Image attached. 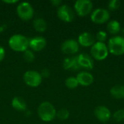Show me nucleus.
<instances>
[{
	"instance_id": "obj_1",
	"label": "nucleus",
	"mask_w": 124,
	"mask_h": 124,
	"mask_svg": "<svg viewBox=\"0 0 124 124\" xmlns=\"http://www.w3.org/2000/svg\"><path fill=\"white\" fill-rule=\"evenodd\" d=\"M108 48L110 54L121 56L124 54V37L123 36H113L108 41Z\"/></svg>"
},
{
	"instance_id": "obj_2",
	"label": "nucleus",
	"mask_w": 124,
	"mask_h": 124,
	"mask_svg": "<svg viewBox=\"0 0 124 124\" xmlns=\"http://www.w3.org/2000/svg\"><path fill=\"white\" fill-rule=\"evenodd\" d=\"M9 47L16 52H25L29 47V39L23 35L15 34L9 39Z\"/></svg>"
},
{
	"instance_id": "obj_3",
	"label": "nucleus",
	"mask_w": 124,
	"mask_h": 124,
	"mask_svg": "<svg viewBox=\"0 0 124 124\" xmlns=\"http://www.w3.org/2000/svg\"><path fill=\"white\" fill-rule=\"evenodd\" d=\"M57 111L53 105L49 102L41 103L38 108V114L39 118L45 122H50L56 117Z\"/></svg>"
},
{
	"instance_id": "obj_4",
	"label": "nucleus",
	"mask_w": 124,
	"mask_h": 124,
	"mask_svg": "<svg viewBox=\"0 0 124 124\" xmlns=\"http://www.w3.org/2000/svg\"><path fill=\"white\" fill-rule=\"evenodd\" d=\"M108 46L105 43L96 41L90 49V55L97 61L105 60L109 55Z\"/></svg>"
},
{
	"instance_id": "obj_5",
	"label": "nucleus",
	"mask_w": 124,
	"mask_h": 124,
	"mask_svg": "<svg viewBox=\"0 0 124 124\" xmlns=\"http://www.w3.org/2000/svg\"><path fill=\"white\" fill-rule=\"evenodd\" d=\"M110 12L105 8H97L94 9L91 15V20L97 25H102L108 23L110 20Z\"/></svg>"
},
{
	"instance_id": "obj_6",
	"label": "nucleus",
	"mask_w": 124,
	"mask_h": 124,
	"mask_svg": "<svg viewBox=\"0 0 124 124\" xmlns=\"http://www.w3.org/2000/svg\"><path fill=\"white\" fill-rule=\"evenodd\" d=\"M74 10L80 17L87 16L93 11V3L90 0H77L74 4Z\"/></svg>"
},
{
	"instance_id": "obj_7",
	"label": "nucleus",
	"mask_w": 124,
	"mask_h": 124,
	"mask_svg": "<svg viewBox=\"0 0 124 124\" xmlns=\"http://www.w3.org/2000/svg\"><path fill=\"white\" fill-rule=\"evenodd\" d=\"M23 80L25 83L31 87L39 86L42 81L41 73L35 70H28L24 73Z\"/></svg>"
},
{
	"instance_id": "obj_8",
	"label": "nucleus",
	"mask_w": 124,
	"mask_h": 124,
	"mask_svg": "<svg viewBox=\"0 0 124 124\" xmlns=\"http://www.w3.org/2000/svg\"><path fill=\"white\" fill-rule=\"evenodd\" d=\"M17 14L20 19L23 20H28L33 17L34 10L30 3L22 2L17 7Z\"/></svg>"
},
{
	"instance_id": "obj_9",
	"label": "nucleus",
	"mask_w": 124,
	"mask_h": 124,
	"mask_svg": "<svg viewBox=\"0 0 124 124\" xmlns=\"http://www.w3.org/2000/svg\"><path fill=\"white\" fill-rule=\"evenodd\" d=\"M58 17L66 23H70L74 20L75 11L68 4H62L57 9Z\"/></svg>"
},
{
	"instance_id": "obj_10",
	"label": "nucleus",
	"mask_w": 124,
	"mask_h": 124,
	"mask_svg": "<svg viewBox=\"0 0 124 124\" xmlns=\"http://www.w3.org/2000/svg\"><path fill=\"white\" fill-rule=\"evenodd\" d=\"M61 51L66 54H75L79 51V44L78 41L75 39H67L62 44Z\"/></svg>"
},
{
	"instance_id": "obj_11",
	"label": "nucleus",
	"mask_w": 124,
	"mask_h": 124,
	"mask_svg": "<svg viewBox=\"0 0 124 124\" xmlns=\"http://www.w3.org/2000/svg\"><path fill=\"white\" fill-rule=\"evenodd\" d=\"M77 60L81 68L92 70L94 67V61L92 56L87 53H81L77 55Z\"/></svg>"
},
{
	"instance_id": "obj_12",
	"label": "nucleus",
	"mask_w": 124,
	"mask_h": 124,
	"mask_svg": "<svg viewBox=\"0 0 124 124\" xmlns=\"http://www.w3.org/2000/svg\"><path fill=\"white\" fill-rule=\"evenodd\" d=\"M94 114L96 118L102 123H105L108 121L112 117V114L110 109L104 105H100L97 107L94 111Z\"/></svg>"
},
{
	"instance_id": "obj_13",
	"label": "nucleus",
	"mask_w": 124,
	"mask_h": 124,
	"mask_svg": "<svg viewBox=\"0 0 124 124\" xmlns=\"http://www.w3.org/2000/svg\"><path fill=\"white\" fill-rule=\"evenodd\" d=\"M78 43L79 46L84 47H92L96 42L95 36L89 32H83L78 37Z\"/></svg>"
},
{
	"instance_id": "obj_14",
	"label": "nucleus",
	"mask_w": 124,
	"mask_h": 124,
	"mask_svg": "<svg viewBox=\"0 0 124 124\" xmlns=\"http://www.w3.org/2000/svg\"><path fill=\"white\" fill-rule=\"evenodd\" d=\"M78 84L83 86H89L94 82L93 75L88 71H81L76 76Z\"/></svg>"
},
{
	"instance_id": "obj_15",
	"label": "nucleus",
	"mask_w": 124,
	"mask_h": 124,
	"mask_svg": "<svg viewBox=\"0 0 124 124\" xmlns=\"http://www.w3.org/2000/svg\"><path fill=\"white\" fill-rule=\"evenodd\" d=\"M46 40L41 36L34 37L29 40V46L34 52H40L45 48Z\"/></svg>"
},
{
	"instance_id": "obj_16",
	"label": "nucleus",
	"mask_w": 124,
	"mask_h": 124,
	"mask_svg": "<svg viewBox=\"0 0 124 124\" xmlns=\"http://www.w3.org/2000/svg\"><path fill=\"white\" fill-rule=\"evenodd\" d=\"M62 65H63V68L67 70L76 71L81 69L78 65L77 56H71V57H66L63 61Z\"/></svg>"
},
{
	"instance_id": "obj_17",
	"label": "nucleus",
	"mask_w": 124,
	"mask_h": 124,
	"mask_svg": "<svg viewBox=\"0 0 124 124\" xmlns=\"http://www.w3.org/2000/svg\"><path fill=\"white\" fill-rule=\"evenodd\" d=\"M107 31L109 33L113 36H117L121 31V23L116 20L108 21L107 24Z\"/></svg>"
},
{
	"instance_id": "obj_18",
	"label": "nucleus",
	"mask_w": 124,
	"mask_h": 124,
	"mask_svg": "<svg viewBox=\"0 0 124 124\" xmlns=\"http://www.w3.org/2000/svg\"><path fill=\"white\" fill-rule=\"evenodd\" d=\"M110 94L112 97L116 100H124V85H115L111 87L110 90Z\"/></svg>"
},
{
	"instance_id": "obj_19",
	"label": "nucleus",
	"mask_w": 124,
	"mask_h": 124,
	"mask_svg": "<svg viewBox=\"0 0 124 124\" xmlns=\"http://www.w3.org/2000/svg\"><path fill=\"white\" fill-rule=\"evenodd\" d=\"M12 108L17 111H25L27 109V104L25 101L20 97H15L12 100Z\"/></svg>"
},
{
	"instance_id": "obj_20",
	"label": "nucleus",
	"mask_w": 124,
	"mask_h": 124,
	"mask_svg": "<svg viewBox=\"0 0 124 124\" xmlns=\"http://www.w3.org/2000/svg\"><path fill=\"white\" fill-rule=\"evenodd\" d=\"M33 27L38 32H44L46 30L47 24L43 18H36L33 21Z\"/></svg>"
},
{
	"instance_id": "obj_21",
	"label": "nucleus",
	"mask_w": 124,
	"mask_h": 124,
	"mask_svg": "<svg viewBox=\"0 0 124 124\" xmlns=\"http://www.w3.org/2000/svg\"><path fill=\"white\" fill-rule=\"evenodd\" d=\"M65 86L70 89H75L78 86V82L76 79V77H68L65 79Z\"/></svg>"
},
{
	"instance_id": "obj_22",
	"label": "nucleus",
	"mask_w": 124,
	"mask_h": 124,
	"mask_svg": "<svg viewBox=\"0 0 124 124\" xmlns=\"http://www.w3.org/2000/svg\"><path fill=\"white\" fill-rule=\"evenodd\" d=\"M70 116V113L69 111L65 109V108H62L60 109V110H58V112H57L56 113V117L60 119V121H65L67 120Z\"/></svg>"
},
{
	"instance_id": "obj_23",
	"label": "nucleus",
	"mask_w": 124,
	"mask_h": 124,
	"mask_svg": "<svg viewBox=\"0 0 124 124\" xmlns=\"http://www.w3.org/2000/svg\"><path fill=\"white\" fill-rule=\"evenodd\" d=\"M113 120L117 122L120 123L124 120V109H119L117 110L113 115Z\"/></svg>"
},
{
	"instance_id": "obj_24",
	"label": "nucleus",
	"mask_w": 124,
	"mask_h": 124,
	"mask_svg": "<svg viewBox=\"0 0 124 124\" xmlns=\"http://www.w3.org/2000/svg\"><path fill=\"white\" fill-rule=\"evenodd\" d=\"M95 39L98 42L105 43L108 39V33L105 31H100L97 33Z\"/></svg>"
},
{
	"instance_id": "obj_25",
	"label": "nucleus",
	"mask_w": 124,
	"mask_h": 124,
	"mask_svg": "<svg viewBox=\"0 0 124 124\" xmlns=\"http://www.w3.org/2000/svg\"><path fill=\"white\" fill-rule=\"evenodd\" d=\"M23 58L25 61L28 62H31L35 60V54L31 50H25L23 52Z\"/></svg>"
},
{
	"instance_id": "obj_26",
	"label": "nucleus",
	"mask_w": 124,
	"mask_h": 124,
	"mask_svg": "<svg viewBox=\"0 0 124 124\" xmlns=\"http://www.w3.org/2000/svg\"><path fill=\"white\" fill-rule=\"evenodd\" d=\"M121 7V1L119 0H111L108 4V7L111 11H115Z\"/></svg>"
},
{
	"instance_id": "obj_27",
	"label": "nucleus",
	"mask_w": 124,
	"mask_h": 124,
	"mask_svg": "<svg viewBox=\"0 0 124 124\" xmlns=\"http://www.w3.org/2000/svg\"><path fill=\"white\" fill-rule=\"evenodd\" d=\"M4 57H5V50L1 46H0V62L3 60Z\"/></svg>"
},
{
	"instance_id": "obj_28",
	"label": "nucleus",
	"mask_w": 124,
	"mask_h": 124,
	"mask_svg": "<svg viewBox=\"0 0 124 124\" xmlns=\"http://www.w3.org/2000/svg\"><path fill=\"white\" fill-rule=\"evenodd\" d=\"M41 77H48L49 76V70L48 69H43L41 73Z\"/></svg>"
},
{
	"instance_id": "obj_29",
	"label": "nucleus",
	"mask_w": 124,
	"mask_h": 124,
	"mask_svg": "<svg viewBox=\"0 0 124 124\" xmlns=\"http://www.w3.org/2000/svg\"><path fill=\"white\" fill-rule=\"evenodd\" d=\"M51 3L54 6H55V7H58V6L60 7V4H61V3H62V1H60V0H53V1H51Z\"/></svg>"
},
{
	"instance_id": "obj_30",
	"label": "nucleus",
	"mask_w": 124,
	"mask_h": 124,
	"mask_svg": "<svg viewBox=\"0 0 124 124\" xmlns=\"http://www.w3.org/2000/svg\"><path fill=\"white\" fill-rule=\"evenodd\" d=\"M4 2L8 3V4H14V3L17 2V0H14V1H4Z\"/></svg>"
}]
</instances>
